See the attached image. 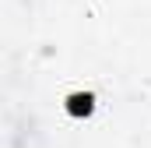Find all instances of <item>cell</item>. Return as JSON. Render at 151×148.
I'll list each match as a JSON object with an SVG mask.
<instances>
[{
	"label": "cell",
	"mask_w": 151,
	"mask_h": 148,
	"mask_svg": "<svg viewBox=\"0 0 151 148\" xmlns=\"http://www.w3.org/2000/svg\"><path fill=\"white\" fill-rule=\"evenodd\" d=\"M91 102H95V99H91L88 92H77V95H70V99H67V110L81 116V113H91Z\"/></svg>",
	"instance_id": "6da1fadb"
}]
</instances>
